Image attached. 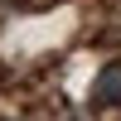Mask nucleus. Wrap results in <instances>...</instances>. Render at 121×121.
Masks as SVG:
<instances>
[{
	"mask_svg": "<svg viewBox=\"0 0 121 121\" xmlns=\"http://www.w3.org/2000/svg\"><path fill=\"white\" fill-rule=\"evenodd\" d=\"M0 121H15V116H0Z\"/></svg>",
	"mask_w": 121,
	"mask_h": 121,
	"instance_id": "f03ea898",
	"label": "nucleus"
},
{
	"mask_svg": "<svg viewBox=\"0 0 121 121\" xmlns=\"http://www.w3.org/2000/svg\"><path fill=\"white\" fill-rule=\"evenodd\" d=\"M92 107H121V58L116 63H107L102 73L92 78Z\"/></svg>",
	"mask_w": 121,
	"mask_h": 121,
	"instance_id": "f257e3e1",
	"label": "nucleus"
}]
</instances>
